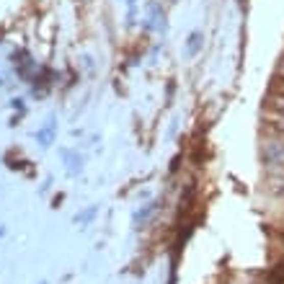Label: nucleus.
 Instances as JSON below:
<instances>
[{
	"label": "nucleus",
	"mask_w": 284,
	"mask_h": 284,
	"mask_svg": "<svg viewBox=\"0 0 284 284\" xmlns=\"http://www.w3.org/2000/svg\"><path fill=\"white\" fill-rule=\"evenodd\" d=\"M269 121H271V127H274L276 132H281V135H284V114H271V119H269Z\"/></svg>",
	"instance_id": "nucleus-1"
}]
</instances>
